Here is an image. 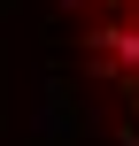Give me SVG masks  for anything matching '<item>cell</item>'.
<instances>
[{"mask_svg": "<svg viewBox=\"0 0 139 146\" xmlns=\"http://www.w3.org/2000/svg\"><path fill=\"white\" fill-rule=\"evenodd\" d=\"M70 38L116 146H139V0H70Z\"/></svg>", "mask_w": 139, "mask_h": 146, "instance_id": "cell-1", "label": "cell"}]
</instances>
